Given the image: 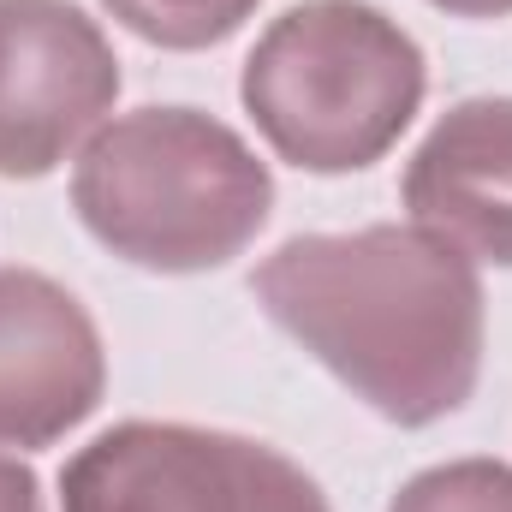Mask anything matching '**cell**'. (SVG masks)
Listing matches in <instances>:
<instances>
[{
  "label": "cell",
  "mask_w": 512,
  "mask_h": 512,
  "mask_svg": "<svg viewBox=\"0 0 512 512\" xmlns=\"http://www.w3.org/2000/svg\"><path fill=\"white\" fill-rule=\"evenodd\" d=\"M120 96L114 42L72 0H0V179L78 155Z\"/></svg>",
  "instance_id": "5b68a950"
},
{
  "label": "cell",
  "mask_w": 512,
  "mask_h": 512,
  "mask_svg": "<svg viewBox=\"0 0 512 512\" xmlns=\"http://www.w3.org/2000/svg\"><path fill=\"white\" fill-rule=\"evenodd\" d=\"M0 512H42V489H36V471L6 459L0 453Z\"/></svg>",
  "instance_id": "30bf717a"
},
{
  "label": "cell",
  "mask_w": 512,
  "mask_h": 512,
  "mask_svg": "<svg viewBox=\"0 0 512 512\" xmlns=\"http://www.w3.org/2000/svg\"><path fill=\"white\" fill-rule=\"evenodd\" d=\"M423 90V48L370 0L286 6L239 72L245 114L298 173L376 167L417 120Z\"/></svg>",
  "instance_id": "3957f363"
},
{
  "label": "cell",
  "mask_w": 512,
  "mask_h": 512,
  "mask_svg": "<svg viewBox=\"0 0 512 512\" xmlns=\"http://www.w3.org/2000/svg\"><path fill=\"white\" fill-rule=\"evenodd\" d=\"M72 209L96 245L149 274H203L268 227L274 179L227 120L137 108L78 149Z\"/></svg>",
  "instance_id": "7a4b0ae2"
},
{
  "label": "cell",
  "mask_w": 512,
  "mask_h": 512,
  "mask_svg": "<svg viewBox=\"0 0 512 512\" xmlns=\"http://www.w3.org/2000/svg\"><path fill=\"white\" fill-rule=\"evenodd\" d=\"M131 36L173 48V54H197L227 42L245 18L256 12V0H102Z\"/></svg>",
  "instance_id": "ba28073f"
},
{
  "label": "cell",
  "mask_w": 512,
  "mask_h": 512,
  "mask_svg": "<svg viewBox=\"0 0 512 512\" xmlns=\"http://www.w3.org/2000/svg\"><path fill=\"white\" fill-rule=\"evenodd\" d=\"M256 304L376 417H453L483 370V274L423 227L298 233L251 274Z\"/></svg>",
  "instance_id": "6da1fadb"
},
{
  "label": "cell",
  "mask_w": 512,
  "mask_h": 512,
  "mask_svg": "<svg viewBox=\"0 0 512 512\" xmlns=\"http://www.w3.org/2000/svg\"><path fill=\"white\" fill-rule=\"evenodd\" d=\"M429 6H441L453 18H507L512 12V0H429Z\"/></svg>",
  "instance_id": "8fae6325"
},
{
  "label": "cell",
  "mask_w": 512,
  "mask_h": 512,
  "mask_svg": "<svg viewBox=\"0 0 512 512\" xmlns=\"http://www.w3.org/2000/svg\"><path fill=\"white\" fill-rule=\"evenodd\" d=\"M387 512H512V465L501 459H447L417 471Z\"/></svg>",
  "instance_id": "9c48e42d"
},
{
  "label": "cell",
  "mask_w": 512,
  "mask_h": 512,
  "mask_svg": "<svg viewBox=\"0 0 512 512\" xmlns=\"http://www.w3.org/2000/svg\"><path fill=\"white\" fill-rule=\"evenodd\" d=\"M60 512H334L280 447L131 417L78 447L60 471Z\"/></svg>",
  "instance_id": "277c9868"
},
{
  "label": "cell",
  "mask_w": 512,
  "mask_h": 512,
  "mask_svg": "<svg viewBox=\"0 0 512 512\" xmlns=\"http://www.w3.org/2000/svg\"><path fill=\"white\" fill-rule=\"evenodd\" d=\"M108 393L90 310L36 268H0V447H54Z\"/></svg>",
  "instance_id": "8992f818"
},
{
  "label": "cell",
  "mask_w": 512,
  "mask_h": 512,
  "mask_svg": "<svg viewBox=\"0 0 512 512\" xmlns=\"http://www.w3.org/2000/svg\"><path fill=\"white\" fill-rule=\"evenodd\" d=\"M399 197L411 227L447 239L471 262L512 268V96L447 108L405 161Z\"/></svg>",
  "instance_id": "52a82bcc"
}]
</instances>
